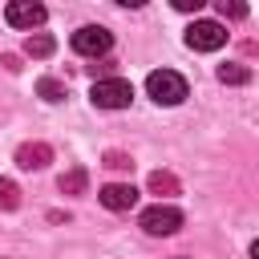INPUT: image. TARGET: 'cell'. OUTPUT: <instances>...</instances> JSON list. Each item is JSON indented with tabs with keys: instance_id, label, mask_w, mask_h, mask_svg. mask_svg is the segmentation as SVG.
Instances as JSON below:
<instances>
[{
	"instance_id": "3",
	"label": "cell",
	"mask_w": 259,
	"mask_h": 259,
	"mask_svg": "<svg viewBox=\"0 0 259 259\" xmlns=\"http://www.w3.org/2000/svg\"><path fill=\"white\" fill-rule=\"evenodd\" d=\"M69 45H73V53H81V57H105V53L113 49V36H109V28H101V24H81Z\"/></svg>"
},
{
	"instance_id": "10",
	"label": "cell",
	"mask_w": 259,
	"mask_h": 259,
	"mask_svg": "<svg viewBox=\"0 0 259 259\" xmlns=\"http://www.w3.org/2000/svg\"><path fill=\"white\" fill-rule=\"evenodd\" d=\"M150 190L162 194V198H166V194H178V178H174L170 170H154V174H150Z\"/></svg>"
},
{
	"instance_id": "2",
	"label": "cell",
	"mask_w": 259,
	"mask_h": 259,
	"mask_svg": "<svg viewBox=\"0 0 259 259\" xmlns=\"http://www.w3.org/2000/svg\"><path fill=\"white\" fill-rule=\"evenodd\" d=\"M89 101H93L97 109H125V105L134 101V85H130L125 77H101V81H93Z\"/></svg>"
},
{
	"instance_id": "17",
	"label": "cell",
	"mask_w": 259,
	"mask_h": 259,
	"mask_svg": "<svg viewBox=\"0 0 259 259\" xmlns=\"http://www.w3.org/2000/svg\"><path fill=\"white\" fill-rule=\"evenodd\" d=\"M174 8H178V12H198L202 0H174Z\"/></svg>"
},
{
	"instance_id": "11",
	"label": "cell",
	"mask_w": 259,
	"mask_h": 259,
	"mask_svg": "<svg viewBox=\"0 0 259 259\" xmlns=\"http://www.w3.org/2000/svg\"><path fill=\"white\" fill-rule=\"evenodd\" d=\"M219 81L223 85H247L251 81V69L247 65H219Z\"/></svg>"
},
{
	"instance_id": "5",
	"label": "cell",
	"mask_w": 259,
	"mask_h": 259,
	"mask_svg": "<svg viewBox=\"0 0 259 259\" xmlns=\"http://www.w3.org/2000/svg\"><path fill=\"white\" fill-rule=\"evenodd\" d=\"M178 227H182V210L170 206V202H158V206L142 210V231L146 235H174Z\"/></svg>"
},
{
	"instance_id": "4",
	"label": "cell",
	"mask_w": 259,
	"mask_h": 259,
	"mask_svg": "<svg viewBox=\"0 0 259 259\" xmlns=\"http://www.w3.org/2000/svg\"><path fill=\"white\" fill-rule=\"evenodd\" d=\"M186 45H190L194 53H214V49L227 45V28H223L219 20H194V24L186 28Z\"/></svg>"
},
{
	"instance_id": "15",
	"label": "cell",
	"mask_w": 259,
	"mask_h": 259,
	"mask_svg": "<svg viewBox=\"0 0 259 259\" xmlns=\"http://www.w3.org/2000/svg\"><path fill=\"white\" fill-rule=\"evenodd\" d=\"M219 16H223V20H243V16H247V4H239V0H219Z\"/></svg>"
},
{
	"instance_id": "19",
	"label": "cell",
	"mask_w": 259,
	"mask_h": 259,
	"mask_svg": "<svg viewBox=\"0 0 259 259\" xmlns=\"http://www.w3.org/2000/svg\"><path fill=\"white\" fill-rule=\"evenodd\" d=\"M178 259H182V255H178Z\"/></svg>"
},
{
	"instance_id": "12",
	"label": "cell",
	"mask_w": 259,
	"mask_h": 259,
	"mask_svg": "<svg viewBox=\"0 0 259 259\" xmlns=\"http://www.w3.org/2000/svg\"><path fill=\"white\" fill-rule=\"evenodd\" d=\"M20 206V186L12 178H0V210H16Z\"/></svg>"
},
{
	"instance_id": "7",
	"label": "cell",
	"mask_w": 259,
	"mask_h": 259,
	"mask_svg": "<svg viewBox=\"0 0 259 259\" xmlns=\"http://www.w3.org/2000/svg\"><path fill=\"white\" fill-rule=\"evenodd\" d=\"M49 162H53V146H45V142H24L16 150V166L20 170H45Z\"/></svg>"
},
{
	"instance_id": "8",
	"label": "cell",
	"mask_w": 259,
	"mask_h": 259,
	"mask_svg": "<svg viewBox=\"0 0 259 259\" xmlns=\"http://www.w3.org/2000/svg\"><path fill=\"white\" fill-rule=\"evenodd\" d=\"M101 206H109V210H130L134 202H138V190L130 186V182H109V186H101Z\"/></svg>"
},
{
	"instance_id": "6",
	"label": "cell",
	"mask_w": 259,
	"mask_h": 259,
	"mask_svg": "<svg viewBox=\"0 0 259 259\" xmlns=\"http://www.w3.org/2000/svg\"><path fill=\"white\" fill-rule=\"evenodd\" d=\"M45 4H36V0H12L8 8H4V20L12 24V28H40L45 24Z\"/></svg>"
},
{
	"instance_id": "16",
	"label": "cell",
	"mask_w": 259,
	"mask_h": 259,
	"mask_svg": "<svg viewBox=\"0 0 259 259\" xmlns=\"http://www.w3.org/2000/svg\"><path fill=\"white\" fill-rule=\"evenodd\" d=\"M105 166H109V170H134L130 154H121V150H109V154H105Z\"/></svg>"
},
{
	"instance_id": "1",
	"label": "cell",
	"mask_w": 259,
	"mask_h": 259,
	"mask_svg": "<svg viewBox=\"0 0 259 259\" xmlns=\"http://www.w3.org/2000/svg\"><path fill=\"white\" fill-rule=\"evenodd\" d=\"M146 93L158 101V105H178V101H186V77L182 73H174V69H154L150 77H146Z\"/></svg>"
},
{
	"instance_id": "9",
	"label": "cell",
	"mask_w": 259,
	"mask_h": 259,
	"mask_svg": "<svg viewBox=\"0 0 259 259\" xmlns=\"http://www.w3.org/2000/svg\"><path fill=\"white\" fill-rule=\"evenodd\" d=\"M53 49H57V40H53L49 32H32V36L24 40V53H28V57H49Z\"/></svg>"
},
{
	"instance_id": "18",
	"label": "cell",
	"mask_w": 259,
	"mask_h": 259,
	"mask_svg": "<svg viewBox=\"0 0 259 259\" xmlns=\"http://www.w3.org/2000/svg\"><path fill=\"white\" fill-rule=\"evenodd\" d=\"M251 259H259V239H255V243H251Z\"/></svg>"
},
{
	"instance_id": "14",
	"label": "cell",
	"mask_w": 259,
	"mask_h": 259,
	"mask_svg": "<svg viewBox=\"0 0 259 259\" xmlns=\"http://www.w3.org/2000/svg\"><path fill=\"white\" fill-rule=\"evenodd\" d=\"M85 182H89V178H85V170H69V174H61V182H57V186H61V194H81V190H85Z\"/></svg>"
},
{
	"instance_id": "13",
	"label": "cell",
	"mask_w": 259,
	"mask_h": 259,
	"mask_svg": "<svg viewBox=\"0 0 259 259\" xmlns=\"http://www.w3.org/2000/svg\"><path fill=\"white\" fill-rule=\"evenodd\" d=\"M36 93H40L45 101H65V85H61L57 77H40V81H36Z\"/></svg>"
}]
</instances>
